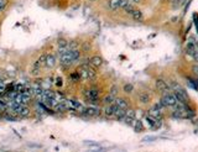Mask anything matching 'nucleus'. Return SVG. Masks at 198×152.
<instances>
[{
  "mask_svg": "<svg viewBox=\"0 0 198 152\" xmlns=\"http://www.w3.org/2000/svg\"><path fill=\"white\" fill-rule=\"evenodd\" d=\"M131 126H134V130L136 131V132H141V131L144 130V126H142V122L138 120V119H135V120L133 121V124H131Z\"/></svg>",
  "mask_w": 198,
  "mask_h": 152,
  "instance_id": "nucleus-18",
  "label": "nucleus"
},
{
  "mask_svg": "<svg viewBox=\"0 0 198 152\" xmlns=\"http://www.w3.org/2000/svg\"><path fill=\"white\" fill-rule=\"evenodd\" d=\"M109 9L111 11H117L120 9V0H109Z\"/></svg>",
  "mask_w": 198,
  "mask_h": 152,
  "instance_id": "nucleus-15",
  "label": "nucleus"
},
{
  "mask_svg": "<svg viewBox=\"0 0 198 152\" xmlns=\"http://www.w3.org/2000/svg\"><path fill=\"white\" fill-rule=\"evenodd\" d=\"M60 63H61L62 67H69V66L74 64V61H73L71 50H68L66 53H63V55L60 56Z\"/></svg>",
  "mask_w": 198,
  "mask_h": 152,
  "instance_id": "nucleus-4",
  "label": "nucleus"
},
{
  "mask_svg": "<svg viewBox=\"0 0 198 152\" xmlns=\"http://www.w3.org/2000/svg\"><path fill=\"white\" fill-rule=\"evenodd\" d=\"M103 63H104V61H103V58L100 56H92L89 58V66L90 67H93V68H100Z\"/></svg>",
  "mask_w": 198,
  "mask_h": 152,
  "instance_id": "nucleus-7",
  "label": "nucleus"
},
{
  "mask_svg": "<svg viewBox=\"0 0 198 152\" xmlns=\"http://www.w3.org/2000/svg\"><path fill=\"white\" fill-rule=\"evenodd\" d=\"M84 97L89 103H92V104H97V103L99 101V99H100V90H99L97 87L87 88L84 90Z\"/></svg>",
  "mask_w": 198,
  "mask_h": 152,
  "instance_id": "nucleus-1",
  "label": "nucleus"
},
{
  "mask_svg": "<svg viewBox=\"0 0 198 152\" xmlns=\"http://www.w3.org/2000/svg\"><path fill=\"white\" fill-rule=\"evenodd\" d=\"M6 5H7V0H0V13H3L5 10Z\"/></svg>",
  "mask_w": 198,
  "mask_h": 152,
  "instance_id": "nucleus-27",
  "label": "nucleus"
},
{
  "mask_svg": "<svg viewBox=\"0 0 198 152\" xmlns=\"http://www.w3.org/2000/svg\"><path fill=\"white\" fill-rule=\"evenodd\" d=\"M125 111H126V110L120 109V108H117V110H115L113 118H115V119H117V120H119V121H121V119L124 118V115H125Z\"/></svg>",
  "mask_w": 198,
  "mask_h": 152,
  "instance_id": "nucleus-19",
  "label": "nucleus"
},
{
  "mask_svg": "<svg viewBox=\"0 0 198 152\" xmlns=\"http://www.w3.org/2000/svg\"><path fill=\"white\" fill-rule=\"evenodd\" d=\"M129 1L131 4H139V3H141V0H129Z\"/></svg>",
  "mask_w": 198,
  "mask_h": 152,
  "instance_id": "nucleus-32",
  "label": "nucleus"
},
{
  "mask_svg": "<svg viewBox=\"0 0 198 152\" xmlns=\"http://www.w3.org/2000/svg\"><path fill=\"white\" fill-rule=\"evenodd\" d=\"M57 48H68V41L66 39L57 40Z\"/></svg>",
  "mask_w": 198,
  "mask_h": 152,
  "instance_id": "nucleus-22",
  "label": "nucleus"
},
{
  "mask_svg": "<svg viewBox=\"0 0 198 152\" xmlns=\"http://www.w3.org/2000/svg\"><path fill=\"white\" fill-rule=\"evenodd\" d=\"M52 110L55 113H66L68 110V106H67V104H66V100L64 101H58L56 105H53Z\"/></svg>",
  "mask_w": 198,
  "mask_h": 152,
  "instance_id": "nucleus-11",
  "label": "nucleus"
},
{
  "mask_svg": "<svg viewBox=\"0 0 198 152\" xmlns=\"http://www.w3.org/2000/svg\"><path fill=\"white\" fill-rule=\"evenodd\" d=\"M89 1H96V0H89Z\"/></svg>",
  "mask_w": 198,
  "mask_h": 152,
  "instance_id": "nucleus-34",
  "label": "nucleus"
},
{
  "mask_svg": "<svg viewBox=\"0 0 198 152\" xmlns=\"http://www.w3.org/2000/svg\"><path fill=\"white\" fill-rule=\"evenodd\" d=\"M155 85H156V88H157L160 92H162V93H166L168 90V85H167V83L163 79H156Z\"/></svg>",
  "mask_w": 198,
  "mask_h": 152,
  "instance_id": "nucleus-12",
  "label": "nucleus"
},
{
  "mask_svg": "<svg viewBox=\"0 0 198 152\" xmlns=\"http://www.w3.org/2000/svg\"><path fill=\"white\" fill-rule=\"evenodd\" d=\"M148 115L152 118H155L156 120H159V121H161V119H162V111H160V110L155 109V108H151L148 110Z\"/></svg>",
  "mask_w": 198,
  "mask_h": 152,
  "instance_id": "nucleus-13",
  "label": "nucleus"
},
{
  "mask_svg": "<svg viewBox=\"0 0 198 152\" xmlns=\"http://www.w3.org/2000/svg\"><path fill=\"white\" fill-rule=\"evenodd\" d=\"M118 92H119L118 87H117V85H113V87L110 88V92H109V94H111V95H114V97H117V95H118Z\"/></svg>",
  "mask_w": 198,
  "mask_h": 152,
  "instance_id": "nucleus-26",
  "label": "nucleus"
},
{
  "mask_svg": "<svg viewBox=\"0 0 198 152\" xmlns=\"http://www.w3.org/2000/svg\"><path fill=\"white\" fill-rule=\"evenodd\" d=\"M57 87H61V85H62V80H61V78H57Z\"/></svg>",
  "mask_w": 198,
  "mask_h": 152,
  "instance_id": "nucleus-31",
  "label": "nucleus"
},
{
  "mask_svg": "<svg viewBox=\"0 0 198 152\" xmlns=\"http://www.w3.org/2000/svg\"><path fill=\"white\" fill-rule=\"evenodd\" d=\"M160 103L163 105V108H172V106H175L177 104V99H176V97L173 93L166 92L163 94V97H162V99H161Z\"/></svg>",
  "mask_w": 198,
  "mask_h": 152,
  "instance_id": "nucleus-3",
  "label": "nucleus"
},
{
  "mask_svg": "<svg viewBox=\"0 0 198 152\" xmlns=\"http://www.w3.org/2000/svg\"><path fill=\"white\" fill-rule=\"evenodd\" d=\"M155 137H145L144 138V141H154Z\"/></svg>",
  "mask_w": 198,
  "mask_h": 152,
  "instance_id": "nucleus-33",
  "label": "nucleus"
},
{
  "mask_svg": "<svg viewBox=\"0 0 198 152\" xmlns=\"http://www.w3.org/2000/svg\"><path fill=\"white\" fill-rule=\"evenodd\" d=\"M97 78V69L93 67H88V80H94Z\"/></svg>",
  "mask_w": 198,
  "mask_h": 152,
  "instance_id": "nucleus-21",
  "label": "nucleus"
},
{
  "mask_svg": "<svg viewBox=\"0 0 198 152\" xmlns=\"http://www.w3.org/2000/svg\"><path fill=\"white\" fill-rule=\"evenodd\" d=\"M183 3H184V0H173V6H175V7L181 6Z\"/></svg>",
  "mask_w": 198,
  "mask_h": 152,
  "instance_id": "nucleus-28",
  "label": "nucleus"
},
{
  "mask_svg": "<svg viewBox=\"0 0 198 152\" xmlns=\"http://www.w3.org/2000/svg\"><path fill=\"white\" fill-rule=\"evenodd\" d=\"M78 48V42L76 40H72L71 42H68V50H76Z\"/></svg>",
  "mask_w": 198,
  "mask_h": 152,
  "instance_id": "nucleus-25",
  "label": "nucleus"
},
{
  "mask_svg": "<svg viewBox=\"0 0 198 152\" xmlns=\"http://www.w3.org/2000/svg\"><path fill=\"white\" fill-rule=\"evenodd\" d=\"M138 99L141 104H148V103H150V95L145 92H141V93H139Z\"/></svg>",
  "mask_w": 198,
  "mask_h": 152,
  "instance_id": "nucleus-14",
  "label": "nucleus"
},
{
  "mask_svg": "<svg viewBox=\"0 0 198 152\" xmlns=\"http://www.w3.org/2000/svg\"><path fill=\"white\" fill-rule=\"evenodd\" d=\"M115 105H117L118 108H120V109H124V110H127L130 108V104H129V101H127V99L121 98V97L115 98Z\"/></svg>",
  "mask_w": 198,
  "mask_h": 152,
  "instance_id": "nucleus-9",
  "label": "nucleus"
},
{
  "mask_svg": "<svg viewBox=\"0 0 198 152\" xmlns=\"http://www.w3.org/2000/svg\"><path fill=\"white\" fill-rule=\"evenodd\" d=\"M115 98H117V97L111 95V94H108V95H105V97L102 99V103H103V104H105V105L114 104V103H115Z\"/></svg>",
  "mask_w": 198,
  "mask_h": 152,
  "instance_id": "nucleus-16",
  "label": "nucleus"
},
{
  "mask_svg": "<svg viewBox=\"0 0 198 152\" xmlns=\"http://www.w3.org/2000/svg\"><path fill=\"white\" fill-rule=\"evenodd\" d=\"M69 82L71 83H79L81 82V77H79V74H78V72L76 71V72H72L71 74H69Z\"/></svg>",
  "mask_w": 198,
  "mask_h": 152,
  "instance_id": "nucleus-20",
  "label": "nucleus"
},
{
  "mask_svg": "<svg viewBox=\"0 0 198 152\" xmlns=\"http://www.w3.org/2000/svg\"><path fill=\"white\" fill-rule=\"evenodd\" d=\"M129 3H130L129 0H120V9H124Z\"/></svg>",
  "mask_w": 198,
  "mask_h": 152,
  "instance_id": "nucleus-29",
  "label": "nucleus"
},
{
  "mask_svg": "<svg viewBox=\"0 0 198 152\" xmlns=\"http://www.w3.org/2000/svg\"><path fill=\"white\" fill-rule=\"evenodd\" d=\"M88 152H106V150L103 149V147H97L96 150H89Z\"/></svg>",
  "mask_w": 198,
  "mask_h": 152,
  "instance_id": "nucleus-30",
  "label": "nucleus"
},
{
  "mask_svg": "<svg viewBox=\"0 0 198 152\" xmlns=\"http://www.w3.org/2000/svg\"><path fill=\"white\" fill-rule=\"evenodd\" d=\"M131 18H133L135 21H141L144 19V15H142V11L139 10V9H135L133 11V14H131Z\"/></svg>",
  "mask_w": 198,
  "mask_h": 152,
  "instance_id": "nucleus-17",
  "label": "nucleus"
},
{
  "mask_svg": "<svg viewBox=\"0 0 198 152\" xmlns=\"http://www.w3.org/2000/svg\"><path fill=\"white\" fill-rule=\"evenodd\" d=\"M134 10H135V6H134L131 3H129V4H127V5H126L125 7H124V11H125L126 14H129V15H131V14H133V11H134Z\"/></svg>",
  "mask_w": 198,
  "mask_h": 152,
  "instance_id": "nucleus-24",
  "label": "nucleus"
},
{
  "mask_svg": "<svg viewBox=\"0 0 198 152\" xmlns=\"http://www.w3.org/2000/svg\"><path fill=\"white\" fill-rule=\"evenodd\" d=\"M12 113H15L16 115H18L19 118H26L30 115L31 113V109L28 108V105H25V104H19V106L16 108Z\"/></svg>",
  "mask_w": 198,
  "mask_h": 152,
  "instance_id": "nucleus-5",
  "label": "nucleus"
},
{
  "mask_svg": "<svg viewBox=\"0 0 198 152\" xmlns=\"http://www.w3.org/2000/svg\"><path fill=\"white\" fill-rule=\"evenodd\" d=\"M100 114H102V109L98 108L96 105L87 106V108H84L81 111L82 116H85V118H96V116H99Z\"/></svg>",
  "mask_w": 198,
  "mask_h": 152,
  "instance_id": "nucleus-2",
  "label": "nucleus"
},
{
  "mask_svg": "<svg viewBox=\"0 0 198 152\" xmlns=\"http://www.w3.org/2000/svg\"><path fill=\"white\" fill-rule=\"evenodd\" d=\"M117 108H118V106L115 105V103H114V104H110V105H105L104 109H103V114H104L106 118H113Z\"/></svg>",
  "mask_w": 198,
  "mask_h": 152,
  "instance_id": "nucleus-10",
  "label": "nucleus"
},
{
  "mask_svg": "<svg viewBox=\"0 0 198 152\" xmlns=\"http://www.w3.org/2000/svg\"><path fill=\"white\" fill-rule=\"evenodd\" d=\"M57 63V57L53 53H47L46 55V61H45V67L46 68H53Z\"/></svg>",
  "mask_w": 198,
  "mask_h": 152,
  "instance_id": "nucleus-8",
  "label": "nucleus"
},
{
  "mask_svg": "<svg viewBox=\"0 0 198 152\" xmlns=\"http://www.w3.org/2000/svg\"><path fill=\"white\" fill-rule=\"evenodd\" d=\"M123 92L124 93H126V94H130V93H133L134 92V85L131 84V83H127V84H125L123 87Z\"/></svg>",
  "mask_w": 198,
  "mask_h": 152,
  "instance_id": "nucleus-23",
  "label": "nucleus"
},
{
  "mask_svg": "<svg viewBox=\"0 0 198 152\" xmlns=\"http://www.w3.org/2000/svg\"><path fill=\"white\" fill-rule=\"evenodd\" d=\"M135 116H136L135 110L129 108V109H127L126 111H125V115H124V118L121 119V121H123V122H125L126 125H131V124H133V121L136 119Z\"/></svg>",
  "mask_w": 198,
  "mask_h": 152,
  "instance_id": "nucleus-6",
  "label": "nucleus"
}]
</instances>
